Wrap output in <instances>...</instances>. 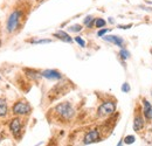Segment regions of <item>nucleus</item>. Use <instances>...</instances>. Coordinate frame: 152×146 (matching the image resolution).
Returning a JSON list of instances; mask_svg holds the SVG:
<instances>
[{
	"instance_id": "f03ea898",
	"label": "nucleus",
	"mask_w": 152,
	"mask_h": 146,
	"mask_svg": "<svg viewBox=\"0 0 152 146\" xmlns=\"http://www.w3.org/2000/svg\"><path fill=\"white\" fill-rule=\"evenodd\" d=\"M54 112L62 120H67V122L70 120L75 115V110L69 102H63V103L57 104L54 108Z\"/></svg>"
},
{
	"instance_id": "0eeeda50",
	"label": "nucleus",
	"mask_w": 152,
	"mask_h": 146,
	"mask_svg": "<svg viewBox=\"0 0 152 146\" xmlns=\"http://www.w3.org/2000/svg\"><path fill=\"white\" fill-rule=\"evenodd\" d=\"M99 140V131L98 130H90L84 136V144H93Z\"/></svg>"
},
{
	"instance_id": "f257e3e1",
	"label": "nucleus",
	"mask_w": 152,
	"mask_h": 146,
	"mask_svg": "<svg viewBox=\"0 0 152 146\" xmlns=\"http://www.w3.org/2000/svg\"><path fill=\"white\" fill-rule=\"evenodd\" d=\"M22 17H23V12H22L20 8L14 9V11L10 14L8 19H7V22H6V32L10 33V34L17 32V31L19 29L20 25H21Z\"/></svg>"
},
{
	"instance_id": "a211bd4d",
	"label": "nucleus",
	"mask_w": 152,
	"mask_h": 146,
	"mask_svg": "<svg viewBox=\"0 0 152 146\" xmlns=\"http://www.w3.org/2000/svg\"><path fill=\"white\" fill-rule=\"evenodd\" d=\"M52 40H48V39H42V40H35V41H32V43L34 45H40V43H50Z\"/></svg>"
},
{
	"instance_id": "1a4fd4ad",
	"label": "nucleus",
	"mask_w": 152,
	"mask_h": 146,
	"mask_svg": "<svg viewBox=\"0 0 152 146\" xmlns=\"http://www.w3.org/2000/svg\"><path fill=\"white\" fill-rule=\"evenodd\" d=\"M103 39L105 41H108V42H111V43L116 45L117 47L123 48V46H124V40L121 36H117V35H104Z\"/></svg>"
},
{
	"instance_id": "9b49d317",
	"label": "nucleus",
	"mask_w": 152,
	"mask_h": 146,
	"mask_svg": "<svg viewBox=\"0 0 152 146\" xmlns=\"http://www.w3.org/2000/svg\"><path fill=\"white\" fill-rule=\"evenodd\" d=\"M144 126V119L140 115H136L134 116V120H133V130L134 131H140Z\"/></svg>"
},
{
	"instance_id": "20e7f679",
	"label": "nucleus",
	"mask_w": 152,
	"mask_h": 146,
	"mask_svg": "<svg viewBox=\"0 0 152 146\" xmlns=\"http://www.w3.org/2000/svg\"><path fill=\"white\" fill-rule=\"evenodd\" d=\"M116 110V103L113 101H107L104 103H102L99 105V108L97 110V116L98 117H107L113 115Z\"/></svg>"
},
{
	"instance_id": "6e6552de",
	"label": "nucleus",
	"mask_w": 152,
	"mask_h": 146,
	"mask_svg": "<svg viewBox=\"0 0 152 146\" xmlns=\"http://www.w3.org/2000/svg\"><path fill=\"white\" fill-rule=\"evenodd\" d=\"M41 75H42V77H45L47 80H61L62 78V74L54 69H47V70L42 72Z\"/></svg>"
},
{
	"instance_id": "a878e982",
	"label": "nucleus",
	"mask_w": 152,
	"mask_h": 146,
	"mask_svg": "<svg viewBox=\"0 0 152 146\" xmlns=\"http://www.w3.org/2000/svg\"><path fill=\"white\" fill-rule=\"evenodd\" d=\"M0 46H1V40H0Z\"/></svg>"
},
{
	"instance_id": "4be33fe9",
	"label": "nucleus",
	"mask_w": 152,
	"mask_h": 146,
	"mask_svg": "<svg viewBox=\"0 0 152 146\" xmlns=\"http://www.w3.org/2000/svg\"><path fill=\"white\" fill-rule=\"evenodd\" d=\"M122 91H123V92H129V91H130V85H129L128 83H124V84L122 85Z\"/></svg>"
},
{
	"instance_id": "393cba45",
	"label": "nucleus",
	"mask_w": 152,
	"mask_h": 146,
	"mask_svg": "<svg viewBox=\"0 0 152 146\" xmlns=\"http://www.w3.org/2000/svg\"><path fill=\"white\" fill-rule=\"evenodd\" d=\"M1 139H2V136H1V134H0V142H1Z\"/></svg>"
},
{
	"instance_id": "4468645a",
	"label": "nucleus",
	"mask_w": 152,
	"mask_h": 146,
	"mask_svg": "<svg viewBox=\"0 0 152 146\" xmlns=\"http://www.w3.org/2000/svg\"><path fill=\"white\" fill-rule=\"evenodd\" d=\"M83 22H84V25H86L88 28H91L93 25H95V19L93 18L91 15H88V17H86Z\"/></svg>"
},
{
	"instance_id": "412c9836",
	"label": "nucleus",
	"mask_w": 152,
	"mask_h": 146,
	"mask_svg": "<svg viewBox=\"0 0 152 146\" xmlns=\"http://www.w3.org/2000/svg\"><path fill=\"white\" fill-rule=\"evenodd\" d=\"M134 140H136V138H134L133 136H128V137H125V139H124L125 144H133Z\"/></svg>"
},
{
	"instance_id": "5701e85b",
	"label": "nucleus",
	"mask_w": 152,
	"mask_h": 146,
	"mask_svg": "<svg viewBox=\"0 0 152 146\" xmlns=\"http://www.w3.org/2000/svg\"><path fill=\"white\" fill-rule=\"evenodd\" d=\"M130 27H132V25H126V26H119V28H122V29H128V28H130Z\"/></svg>"
},
{
	"instance_id": "423d86ee",
	"label": "nucleus",
	"mask_w": 152,
	"mask_h": 146,
	"mask_svg": "<svg viewBox=\"0 0 152 146\" xmlns=\"http://www.w3.org/2000/svg\"><path fill=\"white\" fill-rule=\"evenodd\" d=\"M10 131L12 132V134L14 137H19L21 133V120L20 118H13L10 122Z\"/></svg>"
},
{
	"instance_id": "7ed1b4c3",
	"label": "nucleus",
	"mask_w": 152,
	"mask_h": 146,
	"mask_svg": "<svg viewBox=\"0 0 152 146\" xmlns=\"http://www.w3.org/2000/svg\"><path fill=\"white\" fill-rule=\"evenodd\" d=\"M12 112L14 115H17V116H27V115H29L32 112V107L26 101H18L13 105Z\"/></svg>"
},
{
	"instance_id": "9d476101",
	"label": "nucleus",
	"mask_w": 152,
	"mask_h": 146,
	"mask_svg": "<svg viewBox=\"0 0 152 146\" xmlns=\"http://www.w3.org/2000/svg\"><path fill=\"white\" fill-rule=\"evenodd\" d=\"M143 103H144V109H143V113H144V117L146 118V120H151L152 119V105L151 103L146 99H143Z\"/></svg>"
},
{
	"instance_id": "ddd939ff",
	"label": "nucleus",
	"mask_w": 152,
	"mask_h": 146,
	"mask_svg": "<svg viewBox=\"0 0 152 146\" xmlns=\"http://www.w3.org/2000/svg\"><path fill=\"white\" fill-rule=\"evenodd\" d=\"M7 112H8L7 102H6L4 98H0V117L7 116Z\"/></svg>"
},
{
	"instance_id": "f8f14e48",
	"label": "nucleus",
	"mask_w": 152,
	"mask_h": 146,
	"mask_svg": "<svg viewBox=\"0 0 152 146\" xmlns=\"http://www.w3.org/2000/svg\"><path fill=\"white\" fill-rule=\"evenodd\" d=\"M54 36L57 37L58 40L63 41V42H73V39L70 37V35L67 33V32H63V31H58L56 33H54Z\"/></svg>"
},
{
	"instance_id": "dca6fc26",
	"label": "nucleus",
	"mask_w": 152,
	"mask_h": 146,
	"mask_svg": "<svg viewBox=\"0 0 152 146\" xmlns=\"http://www.w3.org/2000/svg\"><path fill=\"white\" fill-rule=\"evenodd\" d=\"M119 56H121L123 60H126V58H129V57H130V53H129L126 49L122 48V49H121V52H119Z\"/></svg>"
},
{
	"instance_id": "f3484780",
	"label": "nucleus",
	"mask_w": 152,
	"mask_h": 146,
	"mask_svg": "<svg viewBox=\"0 0 152 146\" xmlns=\"http://www.w3.org/2000/svg\"><path fill=\"white\" fill-rule=\"evenodd\" d=\"M82 31V26L81 25H74L69 27V32H81Z\"/></svg>"
},
{
	"instance_id": "aec40b11",
	"label": "nucleus",
	"mask_w": 152,
	"mask_h": 146,
	"mask_svg": "<svg viewBox=\"0 0 152 146\" xmlns=\"http://www.w3.org/2000/svg\"><path fill=\"white\" fill-rule=\"evenodd\" d=\"M110 31H111V28H110V29H109V28L101 29V31H98V32H97V35H98V36H101V37H103L107 33H108V32H110Z\"/></svg>"
},
{
	"instance_id": "b1692460",
	"label": "nucleus",
	"mask_w": 152,
	"mask_h": 146,
	"mask_svg": "<svg viewBox=\"0 0 152 146\" xmlns=\"http://www.w3.org/2000/svg\"><path fill=\"white\" fill-rule=\"evenodd\" d=\"M117 146H122V142H119V143H118V145Z\"/></svg>"
},
{
	"instance_id": "2eb2a0df",
	"label": "nucleus",
	"mask_w": 152,
	"mask_h": 146,
	"mask_svg": "<svg viewBox=\"0 0 152 146\" xmlns=\"http://www.w3.org/2000/svg\"><path fill=\"white\" fill-rule=\"evenodd\" d=\"M105 25H107V21H105L104 19H102V18L95 19V27L96 28H102V27H104Z\"/></svg>"
},
{
	"instance_id": "bb28decb",
	"label": "nucleus",
	"mask_w": 152,
	"mask_h": 146,
	"mask_svg": "<svg viewBox=\"0 0 152 146\" xmlns=\"http://www.w3.org/2000/svg\"><path fill=\"white\" fill-rule=\"evenodd\" d=\"M0 80H1V77H0Z\"/></svg>"
},
{
	"instance_id": "6ab92c4d",
	"label": "nucleus",
	"mask_w": 152,
	"mask_h": 146,
	"mask_svg": "<svg viewBox=\"0 0 152 146\" xmlns=\"http://www.w3.org/2000/svg\"><path fill=\"white\" fill-rule=\"evenodd\" d=\"M75 41L80 45V46H81V47H82V48H84V47H86V41H84L81 36H76Z\"/></svg>"
},
{
	"instance_id": "39448f33",
	"label": "nucleus",
	"mask_w": 152,
	"mask_h": 146,
	"mask_svg": "<svg viewBox=\"0 0 152 146\" xmlns=\"http://www.w3.org/2000/svg\"><path fill=\"white\" fill-rule=\"evenodd\" d=\"M68 91V89L66 88V84H57L56 87H54L50 91H49V99L50 101H54V99H57L58 97H61L62 95H66V92Z\"/></svg>"
}]
</instances>
